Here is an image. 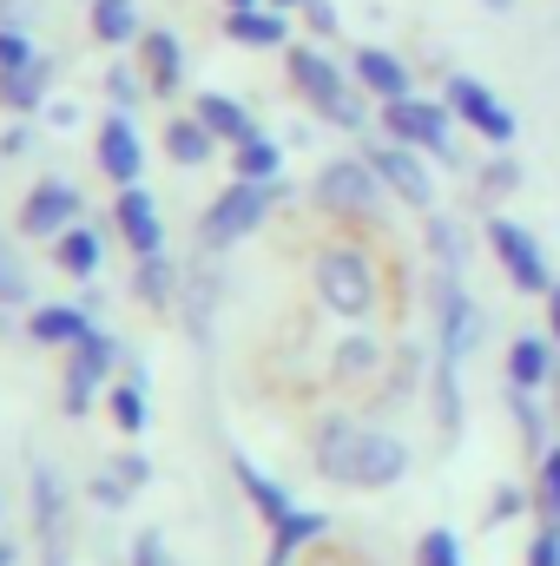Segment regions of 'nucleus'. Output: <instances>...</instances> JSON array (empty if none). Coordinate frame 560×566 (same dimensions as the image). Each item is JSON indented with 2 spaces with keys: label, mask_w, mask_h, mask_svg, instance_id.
Returning a JSON list of instances; mask_svg holds the SVG:
<instances>
[{
  "label": "nucleus",
  "mask_w": 560,
  "mask_h": 566,
  "mask_svg": "<svg viewBox=\"0 0 560 566\" xmlns=\"http://www.w3.org/2000/svg\"><path fill=\"white\" fill-rule=\"evenodd\" d=\"M303 20H310V27H317V33H336V13H330V7H323V0H310V7H303Z\"/></svg>",
  "instance_id": "nucleus-44"
},
{
  "label": "nucleus",
  "mask_w": 560,
  "mask_h": 566,
  "mask_svg": "<svg viewBox=\"0 0 560 566\" xmlns=\"http://www.w3.org/2000/svg\"><path fill=\"white\" fill-rule=\"evenodd\" d=\"M231 178H245V185H283V151H278V139H265V133L238 139V145H231Z\"/></svg>",
  "instance_id": "nucleus-24"
},
{
  "label": "nucleus",
  "mask_w": 560,
  "mask_h": 566,
  "mask_svg": "<svg viewBox=\"0 0 560 566\" xmlns=\"http://www.w3.org/2000/svg\"><path fill=\"white\" fill-rule=\"evenodd\" d=\"M27 20H33L27 0H0V27H27Z\"/></svg>",
  "instance_id": "nucleus-45"
},
{
  "label": "nucleus",
  "mask_w": 560,
  "mask_h": 566,
  "mask_svg": "<svg viewBox=\"0 0 560 566\" xmlns=\"http://www.w3.org/2000/svg\"><path fill=\"white\" fill-rule=\"evenodd\" d=\"M40 106H53V60H46V53H40L33 66H20V73H0V113L27 119V113H40Z\"/></svg>",
  "instance_id": "nucleus-18"
},
{
  "label": "nucleus",
  "mask_w": 560,
  "mask_h": 566,
  "mask_svg": "<svg viewBox=\"0 0 560 566\" xmlns=\"http://www.w3.org/2000/svg\"><path fill=\"white\" fill-rule=\"evenodd\" d=\"M283 80H290V86H297V99H303L317 119H330L336 133H363V126H370L363 93L350 86V73H343L330 53H317V46L290 40V46H283Z\"/></svg>",
  "instance_id": "nucleus-2"
},
{
  "label": "nucleus",
  "mask_w": 560,
  "mask_h": 566,
  "mask_svg": "<svg viewBox=\"0 0 560 566\" xmlns=\"http://www.w3.org/2000/svg\"><path fill=\"white\" fill-rule=\"evenodd\" d=\"M191 113L218 133V145H238V139H251V133H258L251 106H245V99H231V93H198V99H191Z\"/></svg>",
  "instance_id": "nucleus-20"
},
{
  "label": "nucleus",
  "mask_w": 560,
  "mask_h": 566,
  "mask_svg": "<svg viewBox=\"0 0 560 566\" xmlns=\"http://www.w3.org/2000/svg\"><path fill=\"white\" fill-rule=\"evenodd\" d=\"M33 296V283H27V271H20V251H13V238L0 231V303L7 310H20Z\"/></svg>",
  "instance_id": "nucleus-34"
},
{
  "label": "nucleus",
  "mask_w": 560,
  "mask_h": 566,
  "mask_svg": "<svg viewBox=\"0 0 560 566\" xmlns=\"http://www.w3.org/2000/svg\"><path fill=\"white\" fill-rule=\"evenodd\" d=\"M106 409H113V428L120 434H139L145 428V382L133 376V382H113L106 389Z\"/></svg>",
  "instance_id": "nucleus-32"
},
{
  "label": "nucleus",
  "mask_w": 560,
  "mask_h": 566,
  "mask_svg": "<svg viewBox=\"0 0 560 566\" xmlns=\"http://www.w3.org/2000/svg\"><path fill=\"white\" fill-rule=\"evenodd\" d=\"M310 454H317V474H323V481H336V488H363V494L396 488V481L409 474V441H403V434L363 428V422H350V416H336V422L317 428Z\"/></svg>",
  "instance_id": "nucleus-1"
},
{
  "label": "nucleus",
  "mask_w": 560,
  "mask_h": 566,
  "mask_svg": "<svg viewBox=\"0 0 560 566\" xmlns=\"http://www.w3.org/2000/svg\"><path fill=\"white\" fill-rule=\"evenodd\" d=\"M106 93H113V106H120V113H133L145 93H152V80H139V73L120 60V66H106Z\"/></svg>",
  "instance_id": "nucleus-36"
},
{
  "label": "nucleus",
  "mask_w": 560,
  "mask_h": 566,
  "mask_svg": "<svg viewBox=\"0 0 560 566\" xmlns=\"http://www.w3.org/2000/svg\"><path fill=\"white\" fill-rule=\"evenodd\" d=\"M508 409H515V428H521V448L541 461V454L554 448V441H548V422H554V409H548L535 389H508Z\"/></svg>",
  "instance_id": "nucleus-29"
},
{
  "label": "nucleus",
  "mask_w": 560,
  "mask_h": 566,
  "mask_svg": "<svg viewBox=\"0 0 560 566\" xmlns=\"http://www.w3.org/2000/svg\"><path fill=\"white\" fill-rule=\"evenodd\" d=\"M251 7H271V0H225V13H251Z\"/></svg>",
  "instance_id": "nucleus-49"
},
{
  "label": "nucleus",
  "mask_w": 560,
  "mask_h": 566,
  "mask_svg": "<svg viewBox=\"0 0 560 566\" xmlns=\"http://www.w3.org/2000/svg\"><path fill=\"white\" fill-rule=\"evenodd\" d=\"M133 290H139V303H152V310H172V303H178V264H165V258H139Z\"/></svg>",
  "instance_id": "nucleus-30"
},
{
  "label": "nucleus",
  "mask_w": 560,
  "mask_h": 566,
  "mask_svg": "<svg viewBox=\"0 0 560 566\" xmlns=\"http://www.w3.org/2000/svg\"><path fill=\"white\" fill-rule=\"evenodd\" d=\"M455 113H448V99H422V93H409V99H383V133L396 145H416L422 158H442V165H468L462 151H455Z\"/></svg>",
  "instance_id": "nucleus-4"
},
{
  "label": "nucleus",
  "mask_w": 560,
  "mask_h": 566,
  "mask_svg": "<svg viewBox=\"0 0 560 566\" xmlns=\"http://www.w3.org/2000/svg\"><path fill=\"white\" fill-rule=\"evenodd\" d=\"M27 139H33L27 126H7V133H0V158H13V151H27Z\"/></svg>",
  "instance_id": "nucleus-46"
},
{
  "label": "nucleus",
  "mask_w": 560,
  "mask_h": 566,
  "mask_svg": "<svg viewBox=\"0 0 560 566\" xmlns=\"http://www.w3.org/2000/svg\"><path fill=\"white\" fill-rule=\"evenodd\" d=\"M283 198V185H245V178H231L218 198H211V211H205V224H198V238L211 244V251H231V244H245L265 218H271V205Z\"/></svg>",
  "instance_id": "nucleus-5"
},
{
  "label": "nucleus",
  "mask_w": 560,
  "mask_h": 566,
  "mask_svg": "<svg viewBox=\"0 0 560 566\" xmlns=\"http://www.w3.org/2000/svg\"><path fill=\"white\" fill-rule=\"evenodd\" d=\"M535 501H541V521H560V441L535 461Z\"/></svg>",
  "instance_id": "nucleus-35"
},
{
  "label": "nucleus",
  "mask_w": 560,
  "mask_h": 566,
  "mask_svg": "<svg viewBox=\"0 0 560 566\" xmlns=\"http://www.w3.org/2000/svg\"><path fill=\"white\" fill-rule=\"evenodd\" d=\"M554 376H560V343L554 336H515V343H508V389L548 396Z\"/></svg>",
  "instance_id": "nucleus-15"
},
{
  "label": "nucleus",
  "mask_w": 560,
  "mask_h": 566,
  "mask_svg": "<svg viewBox=\"0 0 560 566\" xmlns=\"http://www.w3.org/2000/svg\"><path fill=\"white\" fill-rule=\"evenodd\" d=\"M310 191H317L323 211H343V218H370V211L383 205V178H376L370 158H336V165H323Z\"/></svg>",
  "instance_id": "nucleus-8"
},
{
  "label": "nucleus",
  "mask_w": 560,
  "mask_h": 566,
  "mask_svg": "<svg viewBox=\"0 0 560 566\" xmlns=\"http://www.w3.org/2000/svg\"><path fill=\"white\" fill-rule=\"evenodd\" d=\"M435 329H442V349L448 356H468L475 336H481V310L462 290V271H442V283H435Z\"/></svg>",
  "instance_id": "nucleus-13"
},
{
  "label": "nucleus",
  "mask_w": 560,
  "mask_h": 566,
  "mask_svg": "<svg viewBox=\"0 0 560 566\" xmlns=\"http://www.w3.org/2000/svg\"><path fill=\"white\" fill-rule=\"evenodd\" d=\"M323 534H330V521H323V514H310V507H297L290 521L271 527V554H265V566H290V560H297V547H310V541H323Z\"/></svg>",
  "instance_id": "nucleus-26"
},
{
  "label": "nucleus",
  "mask_w": 560,
  "mask_h": 566,
  "mask_svg": "<svg viewBox=\"0 0 560 566\" xmlns=\"http://www.w3.org/2000/svg\"><path fill=\"white\" fill-rule=\"evenodd\" d=\"M53 264H60L66 277H80V283L100 277V264H106V244H100V231H93V224L80 218V224H73L66 238H53Z\"/></svg>",
  "instance_id": "nucleus-21"
},
{
  "label": "nucleus",
  "mask_w": 560,
  "mask_h": 566,
  "mask_svg": "<svg viewBox=\"0 0 560 566\" xmlns=\"http://www.w3.org/2000/svg\"><path fill=\"white\" fill-rule=\"evenodd\" d=\"M113 363H120V343H113L106 329H93L80 349H66V382H60L66 416H86V409L100 402V389L113 382Z\"/></svg>",
  "instance_id": "nucleus-9"
},
{
  "label": "nucleus",
  "mask_w": 560,
  "mask_h": 566,
  "mask_svg": "<svg viewBox=\"0 0 560 566\" xmlns=\"http://www.w3.org/2000/svg\"><path fill=\"white\" fill-rule=\"evenodd\" d=\"M548 409H554V422H560V376L548 382Z\"/></svg>",
  "instance_id": "nucleus-50"
},
{
  "label": "nucleus",
  "mask_w": 560,
  "mask_h": 566,
  "mask_svg": "<svg viewBox=\"0 0 560 566\" xmlns=\"http://www.w3.org/2000/svg\"><path fill=\"white\" fill-rule=\"evenodd\" d=\"M383 349H376V336H350L343 349H336V376H370V363H376Z\"/></svg>",
  "instance_id": "nucleus-39"
},
{
  "label": "nucleus",
  "mask_w": 560,
  "mask_h": 566,
  "mask_svg": "<svg viewBox=\"0 0 560 566\" xmlns=\"http://www.w3.org/2000/svg\"><path fill=\"white\" fill-rule=\"evenodd\" d=\"M310 283H317V296H323L336 316H350V323H370V310H376V264H370L356 244H336V251H323V258L310 264Z\"/></svg>",
  "instance_id": "nucleus-3"
},
{
  "label": "nucleus",
  "mask_w": 560,
  "mask_h": 566,
  "mask_svg": "<svg viewBox=\"0 0 560 566\" xmlns=\"http://www.w3.org/2000/svg\"><path fill=\"white\" fill-rule=\"evenodd\" d=\"M46 119H53V126H73V119H80V106H66V99H53V106H46Z\"/></svg>",
  "instance_id": "nucleus-47"
},
{
  "label": "nucleus",
  "mask_w": 560,
  "mask_h": 566,
  "mask_svg": "<svg viewBox=\"0 0 560 566\" xmlns=\"http://www.w3.org/2000/svg\"><path fill=\"white\" fill-rule=\"evenodd\" d=\"M0 566H13V547H7V541H0Z\"/></svg>",
  "instance_id": "nucleus-52"
},
{
  "label": "nucleus",
  "mask_w": 560,
  "mask_h": 566,
  "mask_svg": "<svg viewBox=\"0 0 560 566\" xmlns=\"http://www.w3.org/2000/svg\"><path fill=\"white\" fill-rule=\"evenodd\" d=\"M93 40H106V46H133V40H145L139 27V0H93Z\"/></svg>",
  "instance_id": "nucleus-28"
},
{
  "label": "nucleus",
  "mask_w": 560,
  "mask_h": 566,
  "mask_svg": "<svg viewBox=\"0 0 560 566\" xmlns=\"http://www.w3.org/2000/svg\"><path fill=\"white\" fill-rule=\"evenodd\" d=\"M488 251H495V264L508 271V283L515 290H528V296H548L554 290V271H548V244L521 224V218H508V211H488Z\"/></svg>",
  "instance_id": "nucleus-6"
},
{
  "label": "nucleus",
  "mask_w": 560,
  "mask_h": 566,
  "mask_svg": "<svg viewBox=\"0 0 560 566\" xmlns=\"http://www.w3.org/2000/svg\"><path fill=\"white\" fill-rule=\"evenodd\" d=\"M363 158L376 165L383 191H390V198H403L409 211H428V205H435V178H428V158H422L416 145H396V139H390V145H370Z\"/></svg>",
  "instance_id": "nucleus-11"
},
{
  "label": "nucleus",
  "mask_w": 560,
  "mask_h": 566,
  "mask_svg": "<svg viewBox=\"0 0 560 566\" xmlns=\"http://www.w3.org/2000/svg\"><path fill=\"white\" fill-rule=\"evenodd\" d=\"M33 60H40L33 33H27V27H0V73H20V66H33Z\"/></svg>",
  "instance_id": "nucleus-37"
},
{
  "label": "nucleus",
  "mask_w": 560,
  "mask_h": 566,
  "mask_svg": "<svg viewBox=\"0 0 560 566\" xmlns=\"http://www.w3.org/2000/svg\"><path fill=\"white\" fill-rule=\"evenodd\" d=\"M416 566H468L462 534H455V527H428V534L416 541Z\"/></svg>",
  "instance_id": "nucleus-33"
},
{
  "label": "nucleus",
  "mask_w": 560,
  "mask_h": 566,
  "mask_svg": "<svg viewBox=\"0 0 560 566\" xmlns=\"http://www.w3.org/2000/svg\"><path fill=\"white\" fill-rule=\"evenodd\" d=\"M93 329H100V323H93L86 303H40V310L27 316V336L46 343V349H80Z\"/></svg>",
  "instance_id": "nucleus-16"
},
{
  "label": "nucleus",
  "mask_w": 560,
  "mask_h": 566,
  "mask_svg": "<svg viewBox=\"0 0 560 566\" xmlns=\"http://www.w3.org/2000/svg\"><path fill=\"white\" fill-rule=\"evenodd\" d=\"M231 474H238L245 501H251V507L265 514V527H278V521H290V514H297V501L283 494V488L271 481V474H265V468H251V461H231Z\"/></svg>",
  "instance_id": "nucleus-25"
},
{
  "label": "nucleus",
  "mask_w": 560,
  "mask_h": 566,
  "mask_svg": "<svg viewBox=\"0 0 560 566\" xmlns=\"http://www.w3.org/2000/svg\"><path fill=\"white\" fill-rule=\"evenodd\" d=\"M455 363L462 356H435V422H442V434H455L462 428V382H455Z\"/></svg>",
  "instance_id": "nucleus-31"
},
{
  "label": "nucleus",
  "mask_w": 560,
  "mask_h": 566,
  "mask_svg": "<svg viewBox=\"0 0 560 566\" xmlns=\"http://www.w3.org/2000/svg\"><path fill=\"white\" fill-rule=\"evenodd\" d=\"M133 566H178V560H172V547H165V534H158V527H145L139 541H133Z\"/></svg>",
  "instance_id": "nucleus-41"
},
{
  "label": "nucleus",
  "mask_w": 560,
  "mask_h": 566,
  "mask_svg": "<svg viewBox=\"0 0 560 566\" xmlns=\"http://www.w3.org/2000/svg\"><path fill=\"white\" fill-rule=\"evenodd\" d=\"M521 507H528V494H521V488H501V494L488 501V527H495V521H515Z\"/></svg>",
  "instance_id": "nucleus-42"
},
{
  "label": "nucleus",
  "mask_w": 560,
  "mask_h": 566,
  "mask_svg": "<svg viewBox=\"0 0 560 566\" xmlns=\"http://www.w3.org/2000/svg\"><path fill=\"white\" fill-rule=\"evenodd\" d=\"M113 231L126 238L133 258H165V218H158V198L145 185H120L113 198Z\"/></svg>",
  "instance_id": "nucleus-12"
},
{
  "label": "nucleus",
  "mask_w": 560,
  "mask_h": 566,
  "mask_svg": "<svg viewBox=\"0 0 560 566\" xmlns=\"http://www.w3.org/2000/svg\"><path fill=\"white\" fill-rule=\"evenodd\" d=\"M548 336H554V343H560V283H554V290H548Z\"/></svg>",
  "instance_id": "nucleus-48"
},
{
  "label": "nucleus",
  "mask_w": 560,
  "mask_h": 566,
  "mask_svg": "<svg viewBox=\"0 0 560 566\" xmlns=\"http://www.w3.org/2000/svg\"><path fill=\"white\" fill-rule=\"evenodd\" d=\"M528 566H560V521H541L528 541Z\"/></svg>",
  "instance_id": "nucleus-40"
},
{
  "label": "nucleus",
  "mask_w": 560,
  "mask_h": 566,
  "mask_svg": "<svg viewBox=\"0 0 560 566\" xmlns=\"http://www.w3.org/2000/svg\"><path fill=\"white\" fill-rule=\"evenodd\" d=\"M165 151H172V165H211L218 133H211L198 113H172V119H165Z\"/></svg>",
  "instance_id": "nucleus-22"
},
{
  "label": "nucleus",
  "mask_w": 560,
  "mask_h": 566,
  "mask_svg": "<svg viewBox=\"0 0 560 566\" xmlns=\"http://www.w3.org/2000/svg\"><path fill=\"white\" fill-rule=\"evenodd\" d=\"M350 73H356V86L383 106V99H409L416 93V80H409V60L403 53H390V46H356L350 53Z\"/></svg>",
  "instance_id": "nucleus-14"
},
{
  "label": "nucleus",
  "mask_w": 560,
  "mask_h": 566,
  "mask_svg": "<svg viewBox=\"0 0 560 566\" xmlns=\"http://www.w3.org/2000/svg\"><path fill=\"white\" fill-rule=\"evenodd\" d=\"M271 7H278V13H303V7H310V0H271Z\"/></svg>",
  "instance_id": "nucleus-51"
},
{
  "label": "nucleus",
  "mask_w": 560,
  "mask_h": 566,
  "mask_svg": "<svg viewBox=\"0 0 560 566\" xmlns=\"http://www.w3.org/2000/svg\"><path fill=\"white\" fill-rule=\"evenodd\" d=\"M33 507H40V554H46V566H66V527H60V481H53V468L33 474Z\"/></svg>",
  "instance_id": "nucleus-23"
},
{
  "label": "nucleus",
  "mask_w": 560,
  "mask_h": 566,
  "mask_svg": "<svg viewBox=\"0 0 560 566\" xmlns=\"http://www.w3.org/2000/svg\"><path fill=\"white\" fill-rule=\"evenodd\" d=\"M225 33L245 46H290V13L278 7H251V13H225Z\"/></svg>",
  "instance_id": "nucleus-27"
},
{
  "label": "nucleus",
  "mask_w": 560,
  "mask_h": 566,
  "mask_svg": "<svg viewBox=\"0 0 560 566\" xmlns=\"http://www.w3.org/2000/svg\"><path fill=\"white\" fill-rule=\"evenodd\" d=\"M100 171H106L113 185H139L145 145H139V133H133V119H126V113H113V119L100 126Z\"/></svg>",
  "instance_id": "nucleus-17"
},
{
  "label": "nucleus",
  "mask_w": 560,
  "mask_h": 566,
  "mask_svg": "<svg viewBox=\"0 0 560 566\" xmlns=\"http://www.w3.org/2000/svg\"><path fill=\"white\" fill-rule=\"evenodd\" d=\"M442 99H448V113L468 126V133H481L488 145H515V106L495 93V86H481L475 73H448V86H442Z\"/></svg>",
  "instance_id": "nucleus-7"
},
{
  "label": "nucleus",
  "mask_w": 560,
  "mask_h": 566,
  "mask_svg": "<svg viewBox=\"0 0 560 566\" xmlns=\"http://www.w3.org/2000/svg\"><path fill=\"white\" fill-rule=\"evenodd\" d=\"M80 211H86V198L73 178H40L20 198V238H66L80 224Z\"/></svg>",
  "instance_id": "nucleus-10"
},
{
  "label": "nucleus",
  "mask_w": 560,
  "mask_h": 566,
  "mask_svg": "<svg viewBox=\"0 0 560 566\" xmlns=\"http://www.w3.org/2000/svg\"><path fill=\"white\" fill-rule=\"evenodd\" d=\"M488 7H495V13H508V7H515V0H488Z\"/></svg>",
  "instance_id": "nucleus-53"
},
{
  "label": "nucleus",
  "mask_w": 560,
  "mask_h": 566,
  "mask_svg": "<svg viewBox=\"0 0 560 566\" xmlns=\"http://www.w3.org/2000/svg\"><path fill=\"white\" fill-rule=\"evenodd\" d=\"M515 185H521V165H515V158H495V165H481V198H488L495 211H501V198H508Z\"/></svg>",
  "instance_id": "nucleus-38"
},
{
  "label": "nucleus",
  "mask_w": 560,
  "mask_h": 566,
  "mask_svg": "<svg viewBox=\"0 0 560 566\" xmlns=\"http://www.w3.org/2000/svg\"><path fill=\"white\" fill-rule=\"evenodd\" d=\"M113 474H120L126 488H145V474H152V468H145V454H120V468H113Z\"/></svg>",
  "instance_id": "nucleus-43"
},
{
  "label": "nucleus",
  "mask_w": 560,
  "mask_h": 566,
  "mask_svg": "<svg viewBox=\"0 0 560 566\" xmlns=\"http://www.w3.org/2000/svg\"><path fill=\"white\" fill-rule=\"evenodd\" d=\"M139 60H145V80H152L158 99H172V93L185 86V46H178V33L152 27V33L139 40Z\"/></svg>",
  "instance_id": "nucleus-19"
}]
</instances>
